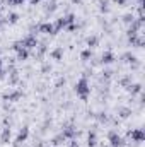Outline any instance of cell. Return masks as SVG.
I'll return each instance as SVG.
<instances>
[{"instance_id": "1", "label": "cell", "mask_w": 145, "mask_h": 147, "mask_svg": "<svg viewBox=\"0 0 145 147\" xmlns=\"http://www.w3.org/2000/svg\"><path fill=\"white\" fill-rule=\"evenodd\" d=\"M75 92H77V96H79L80 99H84V101L89 98L91 86H89V80H87L85 75H82V77L77 80V84H75Z\"/></svg>"}, {"instance_id": "2", "label": "cell", "mask_w": 145, "mask_h": 147, "mask_svg": "<svg viewBox=\"0 0 145 147\" xmlns=\"http://www.w3.org/2000/svg\"><path fill=\"white\" fill-rule=\"evenodd\" d=\"M108 140H109V146H111V147H121V146H123V137H121V135H118V132H116V130H109Z\"/></svg>"}, {"instance_id": "3", "label": "cell", "mask_w": 145, "mask_h": 147, "mask_svg": "<svg viewBox=\"0 0 145 147\" xmlns=\"http://www.w3.org/2000/svg\"><path fill=\"white\" fill-rule=\"evenodd\" d=\"M21 45H22V48H26V50H36V46L39 43H38V39H36L34 34H29V36H26L21 41Z\"/></svg>"}, {"instance_id": "4", "label": "cell", "mask_w": 145, "mask_h": 147, "mask_svg": "<svg viewBox=\"0 0 145 147\" xmlns=\"http://www.w3.org/2000/svg\"><path fill=\"white\" fill-rule=\"evenodd\" d=\"M28 137H29V127H22V128L19 130V134H17V139H15L14 147H21L26 140H28Z\"/></svg>"}, {"instance_id": "5", "label": "cell", "mask_w": 145, "mask_h": 147, "mask_svg": "<svg viewBox=\"0 0 145 147\" xmlns=\"http://www.w3.org/2000/svg\"><path fill=\"white\" fill-rule=\"evenodd\" d=\"M128 135H130V139H132L133 142H137V144H140V142L145 140V132L142 128H135V130H132Z\"/></svg>"}, {"instance_id": "6", "label": "cell", "mask_w": 145, "mask_h": 147, "mask_svg": "<svg viewBox=\"0 0 145 147\" xmlns=\"http://www.w3.org/2000/svg\"><path fill=\"white\" fill-rule=\"evenodd\" d=\"M38 31L43 33V34H55V28H53L51 22H43V24H39V26H38Z\"/></svg>"}, {"instance_id": "7", "label": "cell", "mask_w": 145, "mask_h": 147, "mask_svg": "<svg viewBox=\"0 0 145 147\" xmlns=\"http://www.w3.org/2000/svg\"><path fill=\"white\" fill-rule=\"evenodd\" d=\"M21 98H22L21 91H12V92H5L3 94V101H17Z\"/></svg>"}, {"instance_id": "8", "label": "cell", "mask_w": 145, "mask_h": 147, "mask_svg": "<svg viewBox=\"0 0 145 147\" xmlns=\"http://www.w3.org/2000/svg\"><path fill=\"white\" fill-rule=\"evenodd\" d=\"M10 135H12L10 127H3V130H2V134H0V142H2V144H9V142H10Z\"/></svg>"}, {"instance_id": "9", "label": "cell", "mask_w": 145, "mask_h": 147, "mask_svg": "<svg viewBox=\"0 0 145 147\" xmlns=\"http://www.w3.org/2000/svg\"><path fill=\"white\" fill-rule=\"evenodd\" d=\"M62 134H63V137H65V139H70V140H72L73 137L77 135V128L70 125V127H67V128H63V132H62Z\"/></svg>"}, {"instance_id": "10", "label": "cell", "mask_w": 145, "mask_h": 147, "mask_svg": "<svg viewBox=\"0 0 145 147\" xmlns=\"http://www.w3.org/2000/svg\"><path fill=\"white\" fill-rule=\"evenodd\" d=\"M53 28H55V34H56L60 29L67 28V21H65V17H60V19H56V22L53 24Z\"/></svg>"}, {"instance_id": "11", "label": "cell", "mask_w": 145, "mask_h": 147, "mask_svg": "<svg viewBox=\"0 0 145 147\" xmlns=\"http://www.w3.org/2000/svg\"><path fill=\"white\" fill-rule=\"evenodd\" d=\"M28 58H29V50L19 48V50H17V60H19V62H24V60H28Z\"/></svg>"}, {"instance_id": "12", "label": "cell", "mask_w": 145, "mask_h": 147, "mask_svg": "<svg viewBox=\"0 0 145 147\" xmlns=\"http://www.w3.org/2000/svg\"><path fill=\"white\" fill-rule=\"evenodd\" d=\"M101 62H103L104 65H108V63H113V62H114V55H113L111 51H106V53H103V57H101Z\"/></svg>"}, {"instance_id": "13", "label": "cell", "mask_w": 145, "mask_h": 147, "mask_svg": "<svg viewBox=\"0 0 145 147\" xmlns=\"http://www.w3.org/2000/svg\"><path fill=\"white\" fill-rule=\"evenodd\" d=\"M96 144H97V134L96 132H89V135H87V146L94 147Z\"/></svg>"}, {"instance_id": "14", "label": "cell", "mask_w": 145, "mask_h": 147, "mask_svg": "<svg viewBox=\"0 0 145 147\" xmlns=\"http://www.w3.org/2000/svg\"><path fill=\"white\" fill-rule=\"evenodd\" d=\"M51 58L60 62V60L63 58V48H60V46H58V48H55V50L51 51Z\"/></svg>"}, {"instance_id": "15", "label": "cell", "mask_w": 145, "mask_h": 147, "mask_svg": "<svg viewBox=\"0 0 145 147\" xmlns=\"http://www.w3.org/2000/svg\"><path fill=\"white\" fill-rule=\"evenodd\" d=\"M126 89H128L132 94H138V92H142V84H130Z\"/></svg>"}, {"instance_id": "16", "label": "cell", "mask_w": 145, "mask_h": 147, "mask_svg": "<svg viewBox=\"0 0 145 147\" xmlns=\"http://www.w3.org/2000/svg\"><path fill=\"white\" fill-rule=\"evenodd\" d=\"M97 41H99L97 36H89L87 38V46H89V50H91V48H96V46H97Z\"/></svg>"}, {"instance_id": "17", "label": "cell", "mask_w": 145, "mask_h": 147, "mask_svg": "<svg viewBox=\"0 0 145 147\" xmlns=\"http://www.w3.org/2000/svg\"><path fill=\"white\" fill-rule=\"evenodd\" d=\"M80 58H82L84 62H87V60H91V58H92V51H91L89 48H87V50H84V51L80 53Z\"/></svg>"}, {"instance_id": "18", "label": "cell", "mask_w": 145, "mask_h": 147, "mask_svg": "<svg viewBox=\"0 0 145 147\" xmlns=\"http://www.w3.org/2000/svg\"><path fill=\"white\" fill-rule=\"evenodd\" d=\"M121 58H123V62H126V63H133V62H137L135 55H132V53H125Z\"/></svg>"}, {"instance_id": "19", "label": "cell", "mask_w": 145, "mask_h": 147, "mask_svg": "<svg viewBox=\"0 0 145 147\" xmlns=\"http://www.w3.org/2000/svg\"><path fill=\"white\" fill-rule=\"evenodd\" d=\"M7 21H9V22H10V24H15V22H17V21H19V16H17V14H15V12H10V14H9V16H7Z\"/></svg>"}, {"instance_id": "20", "label": "cell", "mask_w": 145, "mask_h": 147, "mask_svg": "<svg viewBox=\"0 0 145 147\" xmlns=\"http://www.w3.org/2000/svg\"><path fill=\"white\" fill-rule=\"evenodd\" d=\"M67 139L63 137V134H60V135H56L55 139H53V146H60V144H63Z\"/></svg>"}, {"instance_id": "21", "label": "cell", "mask_w": 145, "mask_h": 147, "mask_svg": "<svg viewBox=\"0 0 145 147\" xmlns=\"http://www.w3.org/2000/svg\"><path fill=\"white\" fill-rule=\"evenodd\" d=\"M55 10H56V0H50V3H48V7H46V14H48V12L51 14V12H55Z\"/></svg>"}, {"instance_id": "22", "label": "cell", "mask_w": 145, "mask_h": 147, "mask_svg": "<svg viewBox=\"0 0 145 147\" xmlns=\"http://www.w3.org/2000/svg\"><path fill=\"white\" fill-rule=\"evenodd\" d=\"M118 113H119V116H121V118H126V116H130V115H132V110H128V108H119Z\"/></svg>"}, {"instance_id": "23", "label": "cell", "mask_w": 145, "mask_h": 147, "mask_svg": "<svg viewBox=\"0 0 145 147\" xmlns=\"http://www.w3.org/2000/svg\"><path fill=\"white\" fill-rule=\"evenodd\" d=\"M99 9H101V12H108V10H109V7H108V0H103V2H101V7H99Z\"/></svg>"}, {"instance_id": "24", "label": "cell", "mask_w": 145, "mask_h": 147, "mask_svg": "<svg viewBox=\"0 0 145 147\" xmlns=\"http://www.w3.org/2000/svg\"><path fill=\"white\" fill-rule=\"evenodd\" d=\"M24 0H5V3L7 5H21Z\"/></svg>"}, {"instance_id": "25", "label": "cell", "mask_w": 145, "mask_h": 147, "mask_svg": "<svg viewBox=\"0 0 145 147\" xmlns=\"http://www.w3.org/2000/svg\"><path fill=\"white\" fill-rule=\"evenodd\" d=\"M123 21H125V22H126V24H130V22H132V21H133V16H132V14H126V16H125V17H123Z\"/></svg>"}, {"instance_id": "26", "label": "cell", "mask_w": 145, "mask_h": 147, "mask_svg": "<svg viewBox=\"0 0 145 147\" xmlns=\"http://www.w3.org/2000/svg\"><path fill=\"white\" fill-rule=\"evenodd\" d=\"M67 29H68V31H75V29H77V24H75V22H73V24H68Z\"/></svg>"}, {"instance_id": "27", "label": "cell", "mask_w": 145, "mask_h": 147, "mask_svg": "<svg viewBox=\"0 0 145 147\" xmlns=\"http://www.w3.org/2000/svg\"><path fill=\"white\" fill-rule=\"evenodd\" d=\"M5 75H7V70L0 69V80H3V79H5Z\"/></svg>"}, {"instance_id": "28", "label": "cell", "mask_w": 145, "mask_h": 147, "mask_svg": "<svg viewBox=\"0 0 145 147\" xmlns=\"http://www.w3.org/2000/svg\"><path fill=\"white\" fill-rule=\"evenodd\" d=\"M70 147H79V142H77L75 139H72V140H70Z\"/></svg>"}, {"instance_id": "29", "label": "cell", "mask_w": 145, "mask_h": 147, "mask_svg": "<svg viewBox=\"0 0 145 147\" xmlns=\"http://www.w3.org/2000/svg\"><path fill=\"white\" fill-rule=\"evenodd\" d=\"M116 2H118V3H119V5H125V3H126V2H128V0H116Z\"/></svg>"}, {"instance_id": "30", "label": "cell", "mask_w": 145, "mask_h": 147, "mask_svg": "<svg viewBox=\"0 0 145 147\" xmlns=\"http://www.w3.org/2000/svg\"><path fill=\"white\" fill-rule=\"evenodd\" d=\"M3 24H5V21H3V19H2V17H0V28H2V26H3Z\"/></svg>"}, {"instance_id": "31", "label": "cell", "mask_w": 145, "mask_h": 147, "mask_svg": "<svg viewBox=\"0 0 145 147\" xmlns=\"http://www.w3.org/2000/svg\"><path fill=\"white\" fill-rule=\"evenodd\" d=\"M0 69H3V60L0 58Z\"/></svg>"}, {"instance_id": "32", "label": "cell", "mask_w": 145, "mask_h": 147, "mask_svg": "<svg viewBox=\"0 0 145 147\" xmlns=\"http://www.w3.org/2000/svg\"><path fill=\"white\" fill-rule=\"evenodd\" d=\"M73 3H80V2H82V0H72Z\"/></svg>"}, {"instance_id": "33", "label": "cell", "mask_w": 145, "mask_h": 147, "mask_svg": "<svg viewBox=\"0 0 145 147\" xmlns=\"http://www.w3.org/2000/svg\"><path fill=\"white\" fill-rule=\"evenodd\" d=\"M3 2H5V0H0V3H3Z\"/></svg>"}, {"instance_id": "34", "label": "cell", "mask_w": 145, "mask_h": 147, "mask_svg": "<svg viewBox=\"0 0 145 147\" xmlns=\"http://www.w3.org/2000/svg\"><path fill=\"white\" fill-rule=\"evenodd\" d=\"M108 147H111V146H108Z\"/></svg>"}]
</instances>
